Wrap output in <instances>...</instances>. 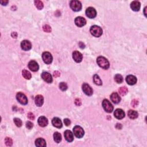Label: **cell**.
<instances>
[{
	"label": "cell",
	"mask_w": 147,
	"mask_h": 147,
	"mask_svg": "<svg viewBox=\"0 0 147 147\" xmlns=\"http://www.w3.org/2000/svg\"><path fill=\"white\" fill-rule=\"evenodd\" d=\"M97 62L98 66L105 70H107L109 68L110 64L107 59L103 56H99L97 59Z\"/></svg>",
	"instance_id": "6da1fadb"
},
{
	"label": "cell",
	"mask_w": 147,
	"mask_h": 147,
	"mask_svg": "<svg viewBox=\"0 0 147 147\" xmlns=\"http://www.w3.org/2000/svg\"><path fill=\"white\" fill-rule=\"evenodd\" d=\"M90 32L91 35L95 37H100L102 34V30L100 26L97 25H93L90 28Z\"/></svg>",
	"instance_id": "7a4b0ae2"
},
{
	"label": "cell",
	"mask_w": 147,
	"mask_h": 147,
	"mask_svg": "<svg viewBox=\"0 0 147 147\" xmlns=\"http://www.w3.org/2000/svg\"><path fill=\"white\" fill-rule=\"evenodd\" d=\"M72 10L75 12L80 11L82 9V4L80 1H76V0H73L70 2V4Z\"/></svg>",
	"instance_id": "3957f363"
},
{
	"label": "cell",
	"mask_w": 147,
	"mask_h": 147,
	"mask_svg": "<svg viewBox=\"0 0 147 147\" xmlns=\"http://www.w3.org/2000/svg\"><path fill=\"white\" fill-rule=\"evenodd\" d=\"M73 132L75 136L77 138L81 139L84 136L85 134V132L84 130L82 127L80 126H75L73 128Z\"/></svg>",
	"instance_id": "277c9868"
},
{
	"label": "cell",
	"mask_w": 147,
	"mask_h": 147,
	"mask_svg": "<svg viewBox=\"0 0 147 147\" xmlns=\"http://www.w3.org/2000/svg\"><path fill=\"white\" fill-rule=\"evenodd\" d=\"M102 106L103 109L107 113H112L113 110V106L107 100H104L102 102Z\"/></svg>",
	"instance_id": "5b68a950"
},
{
	"label": "cell",
	"mask_w": 147,
	"mask_h": 147,
	"mask_svg": "<svg viewBox=\"0 0 147 147\" xmlns=\"http://www.w3.org/2000/svg\"><path fill=\"white\" fill-rule=\"evenodd\" d=\"M16 98L21 105H25L28 103V99L25 94L22 93H18L17 94Z\"/></svg>",
	"instance_id": "8992f818"
},
{
	"label": "cell",
	"mask_w": 147,
	"mask_h": 147,
	"mask_svg": "<svg viewBox=\"0 0 147 147\" xmlns=\"http://www.w3.org/2000/svg\"><path fill=\"white\" fill-rule=\"evenodd\" d=\"M42 58L43 61L47 64H50L52 63L53 57L52 55L48 52H43L42 55Z\"/></svg>",
	"instance_id": "52a82bcc"
},
{
	"label": "cell",
	"mask_w": 147,
	"mask_h": 147,
	"mask_svg": "<svg viewBox=\"0 0 147 147\" xmlns=\"http://www.w3.org/2000/svg\"><path fill=\"white\" fill-rule=\"evenodd\" d=\"M86 16L90 18H94L97 16V12L95 9L92 8V7H89L86 11Z\"/></svg>",
	"instance_id": "ba28073f"
},
{
	"label": "cell",
	"mask_w": 147,
	"mask_h": 147,
	"mask_svg": "<svg viewBox=\"0 0 147 147\" xmlns=\"http://www.w3.org/2000/svg\"><path fill=\"white\" fill-rule=\"evenodd\" d=\"M82 90L83 91V92L85 93V94L88 96H91L93 93V90L92 88L89 86V84L86 83L83 84Z\"/></svg>",
	"instance_id": "9c48e42d"
},
{
	"label": "cell",
	"mask_w": 147,
	"mask_h": 147,
	"mask_svg": "<svg viewBox=\"0 0 147 147\" xmlns=\"http://www.w3.org/2000/svg\"><path fill=\"white\" fill-rule=\"evenodd\" d=\"M75 23L76 26H79V27H82L84 25H86V21L85 18L82 17H77L75 20Z\"/></svg>",
	"instance_id": "30bf717a"
},
{
	"label": "cell",
	"mask_w": 147,
	"mask_h": 147,
	"mask_svg": "<svg viewBox=\"0 0 147 147\" xmlns=\"http://www.w3.org/2000/svg\"><path fill=\"white\" fill-rule=\"evenodd\" d=\"M73 57L75 61L77 63H80L82 61L83 55L80 52L75 51L73 53Z\"/></svg>",
	"instance_id": "8fae6325"
},
{
	"label": "cell",
	"mask_w": 147,
	"mask_h": 147,
	"mask_svg": "<svg viewBox=\"0 0 147 147\" xmlns=\"http://www.w3.org/2000/svg\"><path fill=\"white\" fill-rule=\"evenodd\" d=\"M42 78L45 82L48 83H52L53 81L51 75L47 72H43L42 74Z\"/></svg>",
	"instance_id": "7c38bea8"
},
{
	"label": "cell",
	"mask_w": 147,
	"mask_h": 147,
	"mask_svg": "<svg viewBox=\"0 0 147 147\" xmlns=\"http://www.w3.org/2000/svg\"><path fill=\"white\" fill-rule=\"evenodd\" d=\"M21 48L24 51H29L32 48V44L31 42L28 40H23L21 43Z\"/></svg>",
	"instance_id": "4fadbf2b"
},
{
	"label": "cell",
	"mask_w": 147,
	"mask_h": 147,
	"mask_svg": "<svg viewBox=\"0 0 147 147\" xmlns=\"http://www.w3.org/2000/svg\"><path fill=\"white\" fill-rule=\"evenodd\" d=\"M28 67L31 71L33 72L38 71V68H39V66H38L37 63L34 61H31L29 62Z\"/></svg>",
	"instance_id": "5bb4252c"
},
{
	"label": "cell",
	"mask_w": 147,
	"mask_h": 147,
	"mask_svg": "<svg viewBox=\"0 0 147 147\" xmlns=\"http://www.w3.org/2000/svg\"><path fill=\"white\" fill-rule=\"evenodd\" d=\"M114 117L119 120H121L125 117V112L121 109H117L114 113Z\"/></svg>",
	"instance_id": "9a60e30c"
},
{
	"label": "cell",
	"mask_w": 147,
	"mask_h": 147,
	"mask_svg": "<svg viewBox=\"0 0 147 147\" xmlns=\"http://www.w3.org/2000/svg\"><path fill=\"white\" fill-rule=\"evenodd\" d=\"M64 135L65 139H66L67 141L69 142V143H70V142H72L74 140L73 133H72L70 131H69V130H67V131H65Z\"/></svg>",
	"instance_id": "2e32d148"
},
{
	"label": "cell",
	"mask_w": 147,
	"mask_h": 147,
	"mask_svg": "<svg viewBox=\"0 0 147 147\" xmlns=\"http://www.w3.org/2000/svg\"><path fill=\"white\" fill-rule=\"evenodd\" d=\"M126 81L128 85H135L137 82V78L135 76L132 75H130L126 76Z\"/></svg>",
	"instance_id": "e0dca14e"
},
{
	"label": "cell",
	"mask_w": 147,
	"mask_h": 147,
	"mask_svg": "<svg viewBox=\"0 0 147 147\" xmlns=\"http://www.w3.org/2000/svg\"><path fill=\"white\" fill-rule=\"evenodd\" d=\"M38 124L39 126L42 127H45L48 124L47 119L44 116H41L38 119Z\"/></svg>",
	"instance_id": "ac0fdd59"
},
{
	"label": "cell",
	"mask_w": 147,
	"mask_h": 147,
	"mask_svg": "<svg viewBox=\"0 0 147 147\" xmlns=\"http://www.w3.org/2000/svg\"><path fill=\"white\" fill-rule=\"evenodd\" d=\"M52 124L53 126L57 128H61L62 127V122L60 119L57 117H55L52 120Z\"/></svg>",
	"instance_id": "d6986e66"
},
{
	"label": "cell",
	"mask_w": 147,
	"mask_h": 147,
	"mask_svg": "<svg viewBox=\"0 0 147 147\" xmlns=\"http://www.w3.org/2000/svg\"><path fill=\"white\" fill-rule=\"evenodd\" d=\"M110 100L113 103L117 104V103H119L120 102L121 98L117 93H113L110 95Z\"/></svg>",
	"instance_id": "ffe728a7"
},
{
	"label": "cell",
	"mask_w": 147,
	"mask_h": 147,
	"mask_svg": "<svg viewBox=\"0 0 147 147\" xmlns=\"http://www.w3.org/2000/svg\"><path fill=\"white\" fill-rule=\"evenodd\" d=\"M141 7L140 2L137 1H134L132 2L131 4V8L133 11L137 12L140 10Z\"/></svg>",
	"instance_id": "44dd1931"
},
{
	"label": "cell",
	"mask_w": 147,
	"mask_h": 147,
	"mask_svg": "<svg viewBox=\"0 0 147 147\" xmlns=\"http://www.w3.org/2000/svg\"><path fill=\"white\" fill-rule=\"evenodd\" d=\"M35 104L37 106L40 107L43 105V103H44V98L42 95H37L36 97H35Z\"/></svg>",
	"instance_id": "7402d4cb"
},
{
	"label": "cell",
	"mask_w": 147,
	"mask_h": 147,
	"mask_svg": "<svg viewBox=\"0 0 147 147\" xmlns=\"http://www.w3.org/2000/svg\"><path fill=\"white\" fill-rule=\"evenodd\" d=\"M36 145L38 147H44L46 146V142L45 140L42 138H38L35 141Z\"/></svg>",
	"instance_id": "603a6c76"
},
{
	"label": "cell",
	"mask_w": 147,
	"mask_h": 147,
	"mask_svg": "<svg viewBox=\"0 0 147 147\" xmlns=\"http://www.w3.org/2000/svg\"><path fill=\"white\" fill-rule=\"evenodd\" d=\"M128 117L131 119L134 120L137 119L138 117V113H137L136 111H134L133 110H129V112H128Z\"/></svg>",
	"instance_id": "cb8c5ba5"
},
{
	"label": "cell",
	"mask_w": 147,
	"mask_h": 147,
	"mask_svg": "<svg viewBox=\"0 0 147 147\" xmlns=\"http://www.w3.org/2000/svg\"><path fill=\"white\" fill-rule=\"evenodd\" d=\"M93 81L95 85L101 86L102 85V82L101 81V79H100V76H99L98 75L95 74L93 76Z\"/></svg>",
	"instance_id": "d4e9b609"
},
{
	"label": "cell",
	"mask_w": 147,
	"mask_h": 147,
	"mask_svg": "<svg viewBox=\"0 0 147 147\" xmlns=\"http://www.w3.org/2000/svg\"><path fill=\"white\" fill-rule=\"evenodd\" d=\"M54 139L55 141L57 143H59L62 140V136L59 132H55L54 134Z\"/></svg>",
	"instance_id": "484cf974"
},
{
	"label": "cell",
	"mask_w": 147,
	"mask_h": 147,
	"mask_svg": "<svg viewBox=\"0 0 147 147\" xmlns=\"http://www.w3.org/2000/svg\"><path fill=\"white\" fill-rule=\"evenodd\" d=\"M22 74L24 78L26 79H28L29 80V79H30L31 78V77H32L31 74L28 71L26 70H23L22 71Z\"/></svg>",
	"instance_id": "4316f807"
},
{
	"label": "cell",
	"mask_w": 147,
	"mask_h": 147,
	"mask_svg": "<svg viewBox=\"0 0 147 147\" xmlns=\"http://www.w3.org/2000/svg\"><path fill=\"white\" fill-rule=\"evenodd\" d=\"M119 93L121 94L122 96H124L128 92V90L126 87H121L119 89Z\"/></svg>",
	"instance_id": "83f0119b"
},
{
	"label": "cell",
	"mask_w": 147,
	"mask_h": 147,
	"mask_svg": "<svg viewBox=\"0 0 147 147\" xmlns=\"http://www.w3.org/2000/svg\"><path fill=\"white\" fill-rule=\"evenodd\" d=\"M35 5L38 10H42L43 7H44V5H43V2L41 1H38V0H36V1H35Z\"/></svg>",
	"instance_id": "f1b7e54d"
},
{
	"label": "cell",
	"mask_w": 147,
	"mask_h": 147,
	"mask_svg": "<svg viewBox=\"0 0 147 147\" xmlns=\"http://www.w3.org/2000/svg\"><path fill=\"white\" fill-rule=\"evenodd\" d=\"M114 80L117 83H121L123 81V77L120 74H116L114 76Z\"/></svg>",
	"instance_id": "f546056e"
},
{
	"label": "cell",
	"mask_w": 147,
	"mask_h": 147,
	"mask_svg": "<svg viewBox=\"0 0 147 147\" xmlns=\"http://www.w3.org/2000/svg\"><path fill=\"white\" fill-rule=\"evenodd\" d=\"M14 124H16V125L17 127H21L22 126V121L20 119H18V118H15V119H14Z\"/></svg>",
	"instance_id": "4dcf8cb0"
},
{
	"label": "cell",
	"mask_w": 147,
	"mask_h": 147,
	"mask_svg": "<svg viewBox=\"0 0 147 147\" xmlns=\"http://www.w3.org/2000/svg\"><path fill=\"white\" fill-rule=\"evenodd\" d=\"M5 144L8 146H11L13 144V141L10 137H6L5 139Z\"/></svg>",
	"instance_id": "1f68e13d"
},
{
	"label": "cell",
	"mask_w": 147,
	"mask_h": 147,
	"mask_svg": "<svg viewBox=\"0 0 147 147\" xmlns=\"http://www.w3.org/2000/svg\"><path fill=\"white\" fill-rule=\"evenodd\" d=\"M59 88L62 91H66L68 87H67V84L65 82H61L59 84Z\"/></svg>",
	"instance_id": "d6a6232c"
},
{
	"label": "cell",
	"mask_w": 147,
	"mask_h": 147,
	"mask_svg": "<svg viewBox=\"0 0 147 147\" xmlns=\"http://www.w3.org/2000/svg\"><path fill=\"white\" fill-rule=\"evenodd\" d=\"M43 30L45 32L47 33H50L52 31L51 28V26L48 25H44L43 26Z\"/></svg>",
	"instance_id": "836d02e7"
},
{
	"label": "cell",
	"mask_w": 147,
	"mask_h": 147,
	"mask_svg": "<svg viewBox=\"0 0 147 147\" xmlns=\"http://www.w3.org/2000/svg\"><path fill=\"white\" fill-rule=\"evenodd\" d=\"M139 105V101L136 100V99H134L131 102V105L133 107H137V106Z\"/></svg>",
	"instance_id": "e575fe53"
},
{
	"label": "cell",
	"mask_w": 147,
	"mask_h": 147,
	"mask_svg": "<svg viewBox=\"0 0 147 147\" xmlns=\"http://www.w3.org/2000/svg\"><path fill=\"white\" fill-rule=\"evenodd\" d=\"M26 128H27L28 129H31L33 128V123H32L30 121L26 122Z\"/></svg>",
	"instance_id": "d590c367"
},
{
	"label": "cell",
	"mask_w": 147,
	"mask_h": 147,
	"mask_svg": "<svg viewBox=\"0 0 147 147\" xmlns=\"http://www.w3.org/2000/svg\"><path fill=\"white\" fill-rule=\"evenodd\" d=\"M27 117L30 120H35V115L34 114H33L32 113H31V112H30L28 114V115H27Z\"/></svg>",
	"instance_id": "8d00e7d4"
},
{
	"label": "cell",
	"mask_w": 147,
	"mask_h": 147,
	"mask_svg": "<svg viewBox=\"0 0 147 147\" xmlns=\"http://www.w3.org/2000/svg\"><path fill=\"white\" fill-rule=\"evenodd\" d=\"M75 103L76 106H81L82 104V102L80 98H76L75 101Z\"/></svg>",
	"instance_id": "74e56055"
},
{
	"label": "cell",
	"mask_w": 147,
	"mask_h": 147,
	"mask_svg": "<svg viewBox=\"0 0 147 147\" xmlns=\"http://www.w3.org/2000/svg\"><path fill=\"white\" fill-rule=\"evenodd\" d=\"M64 124L66 125L67 126H69L71 124V121H70V120L68 119H65L64 120Z\"/></svg>",
	"instance_id": "f35d334b"
},
{
	"label": "cell",
	"mask_w": 147,
	"mask_h": 147,
	"mask_svg": "<svg viewBox=\"0 0 147 147\" xmlns=\"http://www.w3.org/2000/svg\"><path fill=\"white\" fill-rule=\"evenodd\" d=\"M60 75H61V73H59L58 71H55L54 73V76L55 77V78H57V77H59Z\"/></svg>",
	"instance_id": "ab89813d"
},
{
	"label": "cell",
	"mask_w": 147,
	"mask_h": 147,
	"mask_svg": "<svg viewBox=\"0 0 147 147\" xmlns=\"http://www.w3.org/2000/svg\"><path fill=\"white\" fill-rule=\"evenodd\" d=\"M11 36L13 38H16L17 37V32H13L12 33Z\"/></svg>",
	"instance_id": "60d3db41"
},
{
	"label": "cell",
	"mask_w": 147,
	"mask_h": 147,
	"mask_svg": "<svg viewBox=\"0 0 147 147\" xmlns=\"http://www.w3.org/2000/svg\"><path fill=\"white\" fill-rule=\"evenodd\" d=\"M0 3H1V4L2 5H6L8 3V1H6V0H5V1H1L0 2Z\"/></svg>",
	"instance_id": "b9f144b4"
},
{
	"label": "cell",
	"mask_w": 147,
	"mask_h": 147,
	"mask_svg": "<svg viewBox=\"0 0 147 147\" xmlns=\"http://www.w3.org/2000/svg\"><path fill=\"white\" fill-rule=\"evenodd\" d=\"M115 127H116V128L117 129H121L122 128V126L121 124H117L116 125V126H115Z\"/></svg>",
	"instance_id": "7bdbcfd3"
},
{
	"label": "cell",
	"mask_w": 147,
	"mask_h": 147,
	"mask_svg": "<svg viewBox=\"0 0 147 147\" xmlns=\"http://www.w3.org/2000/svg\"><path fill=\"white\" fill-rule=\"evenodd\" d=\"M79 46H80V47L81 48H84L85 47V44H83V43H82V42H80L79 43Z\"/></svg>",
	"instance_id": "ee69618b"
},
{
	"label": "cell",
	"mask_w": 147,
	"mask_h": 147,
	"mask_svg": "<svg viewBox=\"0 0 147 147\" xmlns=\"http://www.w3.org/2000/svg\"><path fill=\"white\" fill-rule=\"evenodd\" d=\"M146 7H145V8H144V14H145V16H146Z\"/></svg>",
	"instance_id": "f6af8a7d"
}]
</instances>
